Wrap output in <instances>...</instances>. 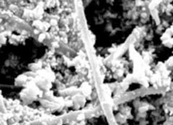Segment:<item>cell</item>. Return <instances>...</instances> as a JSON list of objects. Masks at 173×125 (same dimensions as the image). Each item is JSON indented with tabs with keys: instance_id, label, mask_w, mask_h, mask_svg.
Returning <instances> with one entry per match:
<instances>
[{
	"instance_id": "cell-1",
	"label": "cell",
	"mask_w": 173,
	"mask_h": 125,
	"mask_svg": "<svg viewBox=\"0 0 173 125\" xmlns=\"http://www.w3.org/2000/svg\"><path fill=\"white\" fill-rule=\"evenodd\" d=\"M26 80H27V78L25 77V75H20V76H19L18 78H17L16 81H15V83L17 82V83H18L17 85H22V84L25 83Z\"/></svg>"
}]
</instances>
